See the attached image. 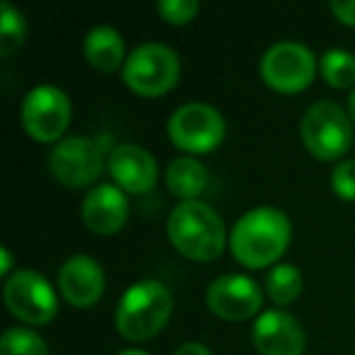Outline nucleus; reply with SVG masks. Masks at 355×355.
Wrapping results in <instances>:
<instances>
[{"label": "nucleus", "instance_id": "1", "mask_svg": "<svg viewBox=\"0 0 355 355\" xmlns=\"http://www.w3.org/2000/svg\"><path fill=\"white\" fill-rule=\"evenodd\" d=\"M292 241V224L277 207H256L241 214L229 234L232 253L243 268L261 270L280 261Z\"/></svg>", "mask_w": 355, "mask_h": 355}, {"label": "nucleus", "instance_id": "2", "mask_svg": "<svg viewBox=\"0 0 355 355\" xmlns=\"http://www.w3.org/2000/svg\"><path fill=\"white\" fill-rule=\"evenodd\" d=\"M166 232L173 248L190 261H217L227 248V227L222 217L202 200L178 205L168 217Z\"/></svg>", "mask_w": 355, "mask_h": 355}, {"label": "nucleus", "instance_id": "3", "mask_svg": "<svg viewBox=\"0 0 355 355\" xmlns=\"http://www.w3.org/2000/svg\"><path fill=\"white\" fill-rule=\"evenodd\" d=\"M173 311V295L163 282L141 280L127 287L114 311V326L127 340H148L161 334Z\"/></svg>", "mask_w": 355, "mask_h": 355}, {"label": "nucleus", "instance_id": "4", "mask_svg": "<svg viewBox=\"0 0 355 355\" xmlns=\"http://www.w3.org/2000/svg\"><path fill=\"white\" fill-rule=\"evenodd\" d=\"M112 139L105 137H66L51 148L49 171L66 188H88L103 175L112 153Z\"/></svg>", "mask_w": 355, "mask_h": 355}, {"label": "nucleus", "instance_id": "5", "mask_svg": "<svg viewBox=\"0 0 355 355\" xmlns=\"http://www.w3.org/2000/svg\"><path fill=\"white\" fill-rule=\"evenodd\" d=\"M180 78V59L166 44L148 42L127 56L122 80L132 93L141 98H161L171 93Z\"/></svg>", "mask_w": 355, "mask_h": 355}, {"label": "nucleus", "instance_id": "6", "mask_svg": "<svg viewBox=\"0 0 355 355\" xmlns=\"http://www.w3.org/2000/svg\"><path fill=\"white\" fill-rule=\"evenodd\" d=\"M302 141L319 161H338L353 146V119L340 105L319 100L302 117Z\"/></svg>", "mask_w": 355, "mask_h": 355}, {"label": "nucleus", "instance_id": "7", "mask_svg": "<svg viewBox=\"0 0 355 355\" xmlns=\"http://www.w3.org/2000/svg\"><path fill=\"white\" fill-rule=\"evenodd\" d=\"M314 76L316 56L300 42H277L261 59V78L275 93H302L311 85Z\"/></svg>", "mask_w": 355, "mask_h": 355}, {"label": "nucleus", "instance_id": "8", "mask_svg": "<svg viewBox=\"0 0 355 355\" xmlns=\"http://www.w3.org/2000/svg\"><path fill=\"white\" fill-rule=\"evenodd\" d=\"M227 124L219 110L205 103H188L178 107L168 119V137L173 146L185 153H209L224 141Z\"/></svg>", "mask_w": 355, "mask_h": 355}, {"label": "nucleus", "instance_id": "9", "mask_svg": "<svg viewBox=\"0 0 355 355\" xmlns=\"http://www.w3.org/2000/svg\"><path fill=\"white\" fill-rule=\"evenodd\" d=\"M25 132L40 144H59L71 124V100L56 85H37L22 100Z\"/></svg>", "mask_w": 355, "mask_h": 355}, {"label": "nucleus", "instance_id": "10", "mask_svg": "<svg viewBox=\"0 0 355 355\" xmlns=\"http://www.w3.org/2000/svg\"><path fill=\"white\" fill-rule=\"evenodd\" d=\"M6 306L15 319L30 326H44L59 314L56 292L46 277L35 270H15L3 287Z\"/></svg>", "mask_w": 355, "mask_h": 355}, {"label": "nucleus", "instance_id": "11", "mask_svg": "<svg viewBox=\"0 0 355 355\" xmlns=\"http://www.w3.org/2000/svg\"><path fill=\"white\" fill-rule=\"evenodd\" d=\"M207 306L224 321H246L261 311L263 292L248 275H219L207 287Z\"/></svg>", "mask_w": 355, "mask_h": 355}, {"label": "nucleus", "instance_id": "12", "mask_svg": "<svg viewBox=\"0 0 355 355\" xmlns=\"http://www.w3.org/2000/svg\"><path fill=\"white\" fill-rule=\"evenodd\" d=\"M251 338L261 355H302L306 348L304 326L282 309L263 311L253 324Z\"/></svg>", "mask_w": 355, "mask_h": 355}, {"label": "nucleus", "instance_id": "13", "mask_svg": "<svg viewBox=\"0 0 355 355\" xmlns=\"http://www.w3.org/2000/svg\"><path fill=\"white\" fill-rule=\"evenodd\" d=\"M107 171L119 190L129 195H146L158 180V163L146 148L137 144H119L110 153Z\"/></svg>", "mask_w": 355, "mask_h": 355}, {"label": "nucleus", "instance_id": "14", "mask_svg": "<svg viewBox=\"0 0 355 355\" xmlns=\"http://www.w3.org/2000/svg\"><path fill=\"white\" fill-rule=\"evenodd\" d=\"M59 292L69 304L88 309L103 297L105 272L90 256H71L59 270Z\"/></svg>", "mask_w": 355, "mask_h": 355}, {"label": "nucleus", "instance_id": "15", "mask_svg": "<svg viewBox=\"0 0 355 355\" xmlns=\"http://www.w3.org/2000/svg\"><path fill=\"white\" fill-rule=\"evenodd\" d=\"M80 214H83L85 227L93 234H98V236H112L127 222L129 200L124 195V190H119L117 185L100 183L85 195Z\"/></svg>", "mask_w": 355, "mask_h": 355}, {"label": "nucleus", "instance_id": "16", "mask_svg": "<svg viewBox=\"0 0 355 355\" xmlns=\"http://www.w3.org/2000/svg\"><path fill=\"white\" fill-rule=\"evenodd\" d=\"M207 183H209V173L198 158L180 156L168 163L166 185L173 198H178L180 202H195V200H200V195L207 190Z\"/></svg>", "mask_w": 355, "mask_h": 355}, {"label": "nucleus", "instance_id": "17", "mask_svg": "<svg viewBox=\"0 0 355 355\" xmlns=\"http://www.w3.org/2000/svg\"><path fill=\"white\" fill-rule=\"evenodd\" d=\"M83 51L88 64L100 73H114L124 64V40L112 27H93L83 42ZM124 69V66H122Z\"/></svg>", "mask_w": 355, "mask_h": 355}, {"label": "nucleus", "instance_id": "18", "mask_svg": "<svg viewBox=\"0 0 355 355\" xmlns=\"http://www.w3.org/2000/svg\"><path fill=\"white\" fill-rule=\"evenodd\" d=\"M302 287H304V280H302L300 268L290 266V263L275 266L266 277V292L272 300V304L277 306L292 304L302 295Z\"/></svg>", "mask_w": 355, "mask_h": 355}, {"label": "nucleus", "instance_id": "19", "mask_svg": "<svg viewBox=\"0 0 355 355\" xmlns=\"http://www.w3.org/2000/svg\"><path fill=\"white\" fill-rule=\"evenodd\" d=\"M319 71L331 88H350L355 83V56L343 49H329L321 56Z\"/></svg>", "mask_w": 355, "mask_h": 355}, {"label": "nucleus", "instance_id": "20", "mask_svg": "<svg viewBox=\"0 0 355 355\" xmlns=\"http://www.w3.org/2000/svg\"><path fill=\"white\" fill-rule=\"evenodd\" d=\"M27 35L25 15L10 3H0V56L8 59L22 46Z\"/></svg>", "mask_w": 355, "mask_h": 355}, {"label": "nucleus", "instance_id": "21", "mask_svg": "<svg viewBox=\"0 0 355 355\" xmlns=\"http://www.w3.org/2000/svg\"><path fill=\"white\" fill-rule=\"evenodd\" d=\"M0 355H49V350L37 331L15 326L0 338Z\"/></svg>", "mask_w": 355, "mask_h": 355}, {"label": "nucleus", "instance_id": "22", "mask_svg": "<svg viewBox=\"0 0 355 355\" xmlns=\"http://www.w3.org/2000/svg\"><path fill=\"white\" fill-rule=\"evenodd\" d=\"M200 3L198 0H161L158 3V15L168 25H188L198 17Z\"/></svg>", "mask_w": 355, "mask_h": 355}, {"label": "nucleus", "instance_id": "23", "mask_svg": "<svg viewBox=\"0 0 355 355\" xmlns=\"http://www.w3.org/2000/svg\"><path fill=\"white\" fill-rule=\"evenodd\" d=\"M331 188L345 202H355V161H340L331 173Z\"/></svg>", "mask_w": 355, "mask_h": 355}, {"label": "nucleus", "instance_id": "24", "mask_svg": "<svg viewBox=\"0 0 355 355\" xmlns=\"http://www.w3.org/2000/svg\"><path fill=\"white\" fill-rule=\"evenodd\" d=\"M329 8L340 25L355 27V0H334Z\"/></svg>", "mask_w": 355, "mask_h": 355}, {"label": "nucleus", "instance_id": "25", "mask_svg": "<svg viewBox=\"0 0 355 355\" xmlns=\"http://www.w3.org/2000/svg\"><path fill=\"white\" fill-rule=\"evenodd\" d=\"M175 355H212V350H209L205 343H195V340H190V343L180 345V348L175 350Z\"/></svg>", "mask_w": 355, "mask_h": 355}, {"label": "nucleus", "instance_id": "26", "mask_svg": "<svg viewBox=\"0 0 355 355\" xmlns=\"http://www.w3.org/2000/svg\"><path fill=\"white\" fill-rule=\"evenodd\" d=\"M0 258H3V275H8V272H10V268H12L10 251H8V248H3V251H0Z\"/></svg>", "mask_w": 355, "mask_h": 355}, {"label": "nucleus", "instance_id": "27", "mask_svg": "<svg viewBox=\"0 0 355 355\" xmlns=\"http://www.w3.org/2000/svg\"><path fill=\"white\" fill-rule=\"evenodd\" d=\"M348 114H350V119H353V124H355V88L350 90V98H348Z\"/></svg>", "mask_w": 355, "mask_h": 355}, {"label": "nucleus", "instance_id": "28", "mask_svg": "<svg viewBox=\"0 0 355 355\" xmlns=\"http://www.w3.org/2000/svg\"><path fill=\"white\" fill-rule=\"evenodd\" d=\"M117 355H148V353H144V350H122Z\"/></svg>", "mask_w": 355, "mask_h": 355}]
</instances>
